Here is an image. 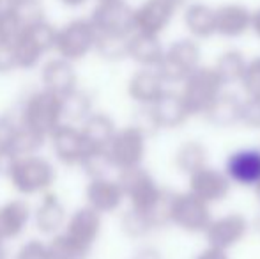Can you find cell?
<instances>
[{"instance_id":"obj_1","label":"cell","mask_w":260,"mask_h":259,"mask_svg":"<svg viewBox=\"0 0 260 259\" xmlns=\"http://www.w3.org/2000/svg\"><path fill=\"white\" fill-rule=\"evenodd\" d=\"M225 83L212 66H200L182 82L181 94L191 116H206L216 100L225 91Z\"/></svg>"},{"instance_id":"obj_2","label":"cell","mask_w":260,"mask_h":259,"mask_svg":"<svg viewBox=\"0 0 260 259\" xmlns=\"http://www.w3.org/2000/svg\"><path fill=\"white\" fill-rule=\"evenodd\" d=\"M21 125L43 137H52L53 131L62 125L60 96L46 89L32 93L21 110Z\"/></svg>"},{"instance_id":"obj_3","label":"cell","mask_w":260,"mask_h":259,"mask_svg":"<svg viewBox=\"0 0 260 259\" xmlns=\"http://www.w3.org/2000/svg\"><path fill=\"white\" fill-rule=\"evenodd\" d=\"M200 59L202 53L199 43L191 38H182L167 46L163 59L156 69L167 83H182L195 69L202 66Z\"/></svg>"},{"instance_id":"obj_4","label":"cell","mask_w":260,"mask_h":259,"mask_svg":"<svg viewBox=\"0 0 260 259\" xmlns=\"http://www.w3.org/2000/svg\"><path fill=\"white\" fill-rule=\"evenodd\" d=\"M7 178L20 194H38L53 183L55 169L48 160L34 155L13 160Z\"/></svg>"},{"instance_id":"obj_5","label":"cell","mask_w":260,"mask_h":259,"mask_svg":"<svg viewBox=\"0 0 260 259\" xmlns=\"http://www.w3.org/2000/svg\"><path fill=\"white\" fill-rule=\"evenodd\" d=\"M211 206L193 195L189 190L175 192L172 199L170 225L188 233V235H204L212 222Z\"/></svg>"},{"instance_id":"obj_6","label":"cell","mask_w":260,"mask_h":259,"mask_svg":"<svg viewBox=\"0 0 260 259\" xmlns=\"http://www.w3.org/2000/svg\"><path fill=\"white\" fill-rule=\"evenodd\" d=\"M119 183L124 190V195L129 200V208L149 213L161 199L165 188L157 185L149 170L144 167H133L119 172Z\"/></svg>"},{"instance_id":"obj_7","label":"cell","mask_w":260,"mask_h":259,"mask_svg":"<svg viewBox=\"0 0 260 259\" xmlns=\"http://www.w3.org/2000/svg\"><path fill=\"white\" fill-rule=\"evenodd\" d=\"M106 151H108L113 167L119 169V172L140 167L145 158V151H147V133L135 125L117 130Z\"/></svg>"},{"instance_id":"obj_8","label":"cell","mask_w":260,"mask_h":259,"mask_svg":"<svg viewBox=\"0 0 260 259\" xmlns=\"http://www.w3.org/2000/svg\"><path fill=\"white\" fill-rule=\"evenodd\" d=\"M96 41L98 32L90 20H75L58 31L55 50L62 59L75 63L83 59L90 50H96Z\"/></svg>"},{"instance_id":"obj_9","label":"cell","mask_w":260,"mask_h":259,"mask_svg":"<svg viewBox=\"0 0 260 259\" xmlns=\"http://www.w3.org/2000/svg\"><path fill=\"white\" fill-rule=\"evenodd\" d=\"M250 229L251 224L246 215L232 211V213H225L212 218L204 236H206L207 245L230 252L246 240V236L250 235Z\"/></svg>"},{"instance_id":"obj_10","label":"cell","mask_w":260,"mask_h":259,"mask_svg":"<svg viewBox=\"0 0 260 259\" xmlns=\"http://www.w3.org/2000/svg\"><path fill=\"white\" fill-rule=\"evenodd\" d=\"M90 23L101 36L129 38L135 34V9L127 6L124 0L98 4L90 16Z\"/></svg>"},{"instance_id":"obj_11","label":"cell","mask_w":260,"mask_h":259,"mask_svg":"<svg viewBox=\"0 0 260 259\" xmlns=\"http://www.w3.org/2000/svg\"><path fill=\"white\" fill-rule=\"evenodd\" d=\"M188 190L209 206L223 203L232 190V181L223 169L206 165L188 178Z\"/></svg>"},{"instance_id":"obj_12","label":"cell","mask_w":260,"mask_h":259,"mask_svg":"<svg viewBox=\"0 0 260 259\" xmlns=\"http://www.w3.org/2000/svg\"><path fill=\"white\" fill-rule=\"evenodd\" d=\"M232 185L255 188L260 183V148H241L232 151L223 167Z\"/></svg>"},{"instance_id":"obj_13","label":"cell","mask_w":260,"mask_h":259,"mask_svg":"<svg viewBox=\"0 0 260 259\" xmlns=\"http://www.w3.org/2000/svg\"><path fill=\"white\" fill-rule=\"evenodd\" d=\"M147 108H149V114H151V119H152V123H154L156 130L181 128V126L191 118V112H189L181 91L167 89L161 94L159 100Z\"/></svg>"},{"instance_id":"obj_14","label":"cell","mask_w":260,"mask_h":259,"mask_svg":"<svg viewBox=\"0 0 260 259\" xmlns=\"http://www.w3.org/2000/svg\"><path fill=\"white\" fill-rule=\"evenodd\" d=\"M179 6L172 0H145L135 9V32L159 36L174 20Z\"/></svg>"},{"instance_id":"obj_15","label":"cell","mask_w":260,"mask_h":259,"mask_svg":"<svg viewBox=\"0 0 260 259\" xmlns=\"http://www.w3.org/2000/svg\"><path fill=\"white\" fill-rule=\"evenodd\" d=\"M85 197L87 206H90L101 215L117 211L126 199L119 180H112V178H94V180H90V183L87 185Z\"/></svg>"},{"instance_id":"obj_16","label":"cell","mask_w":260,"mask_h":259,"mask_svg":"<svg viewBox=\"0 0 260 259\" xmlns=\"http://www.w3.org/2000/svg\"><path fill=\"white\" fill-rule=\"evenodd\" d=\"M167 82L156 68H142L127 82V94L142 107H151L167 91Z\"/></svg>"},{"instance_id":"obj_17","label":"cell","mask_w":260,"mask_h":259,"mask_svg":"<svg viewBox=\"0 0 260 259\" xmlns=\"http://www.w3.org/2000/svg\"><path fill=\"white\" fill-rule=\"evenodd\" d=\"M52 146L57 158L62 163L68 165H75V163H82L83 156L89 151L85 138H83L82 130L75 128L71 125H60L52 135Z\"/></svg>"},{"instance_id":"obj_18","label":"cell","mask_w":260,"mask_h":259,"mask_svg":"<svg viewBox=\"0 0 260 259\" xmlns=\"http://www.w3.org/2000/svg\"><path fill=\"white\" fill-rule=\"evenodd\" d=\"M253 11L243 4H223L216 7V36L221 38H241L251 31Z\"/></svg>"},{"instance_id":"obj_19","label":"cell","mask_w":260,"mask_h":259,"mask_svg":"<svg viewBox=\"0 0 260 259\" xmlns=\"http://www.w3.org/2000/svg\"><path fill=\"white\" fill-rule=\"evenodd\" d=\"M101 233V213L92 210L90 206H83L76 210L69 217L68 225H66V235L71 240H75L78 245L85 249H92L96 240L100 238Z\"/></svg>"},{"instance_id":"obj_20","label":"cell","mask_w":260,"mask_h":259,"mask_svg":"<svg viewBox=\"0 0 260 259\" xmlns=\"http://www.w3.org/2000/svg\"><path fill=\"white\" fill-rule=\"evenodd\" d=\"M182 21L189 38L202 41L216 36V7L204 2H191L186 6Z\"/></svg>"},{"instance_id":"obj_21","label":"cell","mask_w":260,"mask_h":259,"mask_svg":"<svg viewBox=\"0 0 260 259\" xmlns=\"http://www.w3.org/2000/svg\"><path fill=\"white\" fill-rule=\"evenodd\" d=\"M43 83L45 89L57 96H66L68 93L76 89V71L71 61L62 59H52L43 68Z\"/></svg>"},{"instance_id":"obj_22","label":"cell","mask_w":260,"mask_h":259,"mask_svg":"<svg viewBox=\"0 0 260 259\" xmlns=\"http://www.w3.org/2000/svg\"><path fill=\"white\" fill-rule=\"evenodd\" d=\"M165 46L161 45L159 36L135 32L127 45V57L133 59L142 68H157L165 55Z\"/></svg>"},{"instance_id":"obj_23","label":"cell","mask_w":260,"mask_h":259,"mask_svg":"<svg viewBox=\"0 0 260 259\" xmlns=\"http://www.w3.org/2000/svg\"><path fill=\"white\" fill-rule=\"evenodd\" d=\"M241 107H243V100L237 94L223 91L221 96L206 112L204 119L214 128H230V126L239 125Z\"/></svg>"},{"instance_id":"obj_24","label":"cell","mask_w":260,"mask_h":259,"mask_svg":"<svg viewBox=\"0 0 260 259\" xmlns=\"http://www.w3.org/2000/svg\"><path fill=\"white\" fill-rule=\"evenodd\" d=\"M30 220V208L25 200H9L0 206V238L13 240L23 233Z\"/></svg>"},{"instance_id":"obj_25","label":"cell","mask_w":260,"mask_h":259,"mask_svg":"<svg viewBox=\"0 0 260 259\" xmlns=\"http://www.w3.org/2000/svg\"><path fill=\"white\" fill-rule=\"evenodd\" d=\"M82 133L90 149H108L110 142L117 133V128L110 116L94 112L87 121H83Z\"/></svg>"},{"instance_id":"obj_26","label":"cell","mask_w":260,"mask_h":259,"mask_svg":"<svg viewBox=\"0 0 260 259\" xmlns=\"http://www.w3.org/2000/svg\"><path fill=\"white\" fill-rule=\"evenodd\" d=\"M36 227L43 233V235H55L58 229L66 224V210L64 204L58 200L57 195L46 194L43 197L41 204L38 206L34 213Z\"/></svg>"},{"instance_id":"obj_27","label":"cell","mask_w":260,"mask_h":259,"mask_svg":"<svg viewBox=\"0 0 260 259\" xmlns=\"http://www.w3.org/2000/svg\"><path fill=\"white\" fill-rule=\"evenodd\" d=\"M207 155H209L207 148L202 144V142L186 140V142H182V144L177 148V151H175L174 165L179 172L189 178L191 174H195L197 170H200L206 165H209Z\"/></svg>"},{"instance_id":"obj_28","label":"cell","mask_w":260,"mask_h":259,"mask_svg":"<svg viewBox=\"0 0 260 259\" xmlns=\"http://www.w3.org/2000/svg\"><path fill=\"white\" fill-rule=\"evenodd\" d=\"M246 66L248 59L244 57L243 52H239V50H226V52H223L216 59L212 68L216 69L221 82L225 85H230V83H241L244 71H246Z\"/></svg>"},{"instance_id":"obj_29","label":"cell","mask_w":260,"mask_h":259,"mask_svg":"<svg viewBox=\"0 0 260 259\" xmlns=\"http://www.w3.org/2000/svg\"><path fill=\"white\" fill-rule=\"evenodd\" d=\"M62 101V121L78 123L87 121L92 112V98L85 91H80L76 87L75 91L68 93L66 96H60Z\"/></svg>"},{"instance_id":"obj_30","label":"cell","mask_w":260,"mask_h":259,"mask_svg":"<svg viewBox=\"0 0 260 259\" xmlns=\"http://www.w3.org/2000/svg\"><path fill=\"white\" fill-rule=\"evenodd\" d=\"M45 137L36 131L28 130L27 126L20 125L14 133V137L11 138V144L7 148L6 155L11 160H18V158H27V156H34L36 151L43 146Z\"/></svg>"},{"instance_id":"obj_31","label":"cell","mask_w":260,"mask_h":259,"mask_svg":"<svg viewBox=\"0 0 260 259\" xmlns=\"http://www.w3.org/2000/svg\"><path fill=\"white\" fill-rule=\"evenodd\" d=\"M120 229H122V233L127 238L133 240L145 238L152 231H156L149 215L140 210H135V208H127L122 213V217H120Z\"/></svg>"},{"instance_id":"obj_32","label":"cell","mask_w":260,"mask_h":259,"mask_svg":"<svg viewBox=\"0 0 260 259\" xmlns=\"http://www.w3.org/2000/svg\"><path fill=\"white\" fill-rule=\"evenodd\" d=\"M48 245L50 259H87L89 257V249L78 245L75 240L69 238L66 233L62 235H55L53 240Z\"/></svg>"},{"instance_id":"obj_33","label":"cell","mask_w":260,"mask_h":259,"mask_svg":"<svg viewBox=\"0 0 260 259\" xmlns=\"http://www.w3.org/2000/svg\"><path fill=\"white\" fill-rule=\"evenodd\" d=\"M23 34L27 36V38L30 39L32 45H34L36 48L45 55L48 50L55 48L58 31H55L48 21L41 20V21H36V23L28 25V27L23 31Z\"/></svg>"},{"instance_id":"obj_34","label":"cell","mask_w":260,"mask_h":259,"mask_svg":"<svg viewBox=\"0 0 260 259\" xmlns=\"http://www.w3.org/2000/svg\"><path fill=\"white\" fill-rule=\"evenodd\" d=\"M25 25L21 21L20 14L14 7H4L0 11V43H14L23 34Z\"/></svg>"},{"instance_id":"obj_35","label":"cell","mask_w":260,"mask_h":259,"mask_svg":"<svg viewBox=\"0 0 260 259\" xmlns=\"http://www.w3.org/2000/svg\"><path fill=\"white\" fill-rule=\"evenodd\" d=\"M80 165L89 174L90 180H94V178H108V170L115 169L106 149H89Z\"/></svg>"},{"instance_id":"obj_36","label":"cell","mask_w":260,"mask_h":259,"mask_svg":"<svg viewBox=\"0 0 260 259\" xmlns=\"http://www.w3.org/2000/svg\"><path fill=\"white\" fill-rule=\"evenodd\" d=\"M129 38L98 34L96 52L100 53L103 59H108V61L124 59V57H127V45H129Z\"/></svg>"},{"instance_id":"obj_37","label":"cell","mask_w":260,"mask_h":259,"mask_svg":"<svg viewBox=\"0 0 260 259\" xmlns=\"http://www.w3.org/2000/svg\"><path fill=\"white\" fill-rule=\"evenodd\" d=\"M14 52H16L18 68H23V69L34 68V66L39 63V59L43 57V53L32 45L30 39L25 34H21L20 39L14 43Z\"/></svg>"},{"instance_id":"obj_38","label":"cell","mask_w":260,"mask_h":259,"mask_svg":"<svg viewBox=\"0 0 260 259\" xmlns=\"http://www.w3.org/2000/svg\"><path fill=\"white\" fill-rule=\"evenodd\" d=\"M241 126L248 130H260V98L246 96L241 107Z\"/></svg>"},{"instance_id":"obj_39","label":"cell","mask_w":260,"mask_h":259,"mask_svg":"<svg viewBox=\"0 0 260 259\" xmlns=\"http://www.w3.org/2000/svg\"><path fill=\"white\" fill-rule=\"evenodd\" d=\"M246 96H258L260 98V55L248 61L246 71L241 80Z\"/></svg>"},{"instance_id":"obj_40","label":"cell","mask_w":260,"mask_h":259,"mask_svg":"<svg viewBox=\"0 0 260 259\" xmlns=\"http://www.w3.org/2000/svg\"><path fill=\"white\" fill-rule=\"evenodd\" d=\"M14 259H50L48 245L39 240H30L20 250Z\"/></svg>"},{"instance_id":"obj_41","label":"cell","mask_w":260,"mask_h":259,"mask_svg":"<svg viewBox=\"0 0 260 259\" xmlns=\"http://www.w3.org/2000/svg\"><path fill=\"white\" fill-rule=\"evenodd\" d=\"M18 126L20 125H16L9 116H0V155H6L7 153L11 138L14 137Z\"/></svg>"},{"instance_id":"obj_42","label":"cell","mask_w":260,"mask_h":259,"mask_svg":"<svg viewBox=\"0 0 260 259\" xmlns=\"http://www.w3.org/2000/svg\"><path fill=\"white\" fill-rule=\"evenodd\" d=\"M14 68H18L14 45H11V43H0V73L13 71Z\"/></svg>"},{"instance_id":"obj_43","label":"cell","mask_w":260,"mask_h":259,"mask_svg":"<svg viewBox=\"0 0 260 259\" xmlns=\"http://www.w3.org/2000/svg\"><path fill=\"white\" fill-rule=\"evenodd\" d=\"M191 259H232V257H230V252H226V250L206 245L202 250H199V252H197Z\"/></svg>"},{"instance_id":"obj_44","label":"cell","mask_w":260,"mask_h":259,"mask_svg":"<svg viewBox=\"0 0 260 259\" xmlns=\"http://www.w3.org/2000/svg\"><path fill=\"white\" fill-rule=\"evenodd\" d=\"M131 259H163V256H161V252L156 247L145 245V247H140V249L133 254Z\"/></svg>"},{"instance_id":"obj_45","label":"cell","mask_w":260,"mask_h":259,"mask_svg":"<svg viewBox=\"0 0 260 259\" xmlns=\"http://www.w3.org/2000/svg\"><path fill=\"white\" fill-rule=\"evenodd\" d=\"M251 32L260 38V9L253 11V20H251Z\"/></svg>"},{"instance_id":"obj_46","label":"cell","mask_w":260,"mask_h":259,"mask_svg":"<svg viewBox=\"0 0 260 259\" xmlns=\"http://www.w3.org/2000/svg\"><path fill=\"white\" fill-rule=\"evenodd\" d=\"M11 7H21V6H28V4H34L38 0H7Z\"/></svg>"},{"instance_id":"obj_47","label":"cell","mask_w":260,"mask_h":259,"mask_svg":"<svg viewBox=\"0 0 260 259\" xmlns=\"http://www.w3.org/2000/svg\"><path fill=\"white\" fill-rule=\"evenodd\" d=\"M60 2L69 7H78V6H82V4H85L87 0H60Z\"/></svg>"},{"instance_id":"obj_48","label":"cell","mask_w":260,"mask_h":259,"mask_svg":"<svg viewBox=\"0 0 260 259\" xmlns=\"http://www.w3.org/2000/svg\"><path fill=\"white\" fill-rule=\"evenodd\" d=\"M0 259H6V254H4V240L0 238Z\"/></svg>"},{"instance_id":"obj_49","label":"cell","mask_w":260,"mask_h":259,"mask_svg":"<svg viewBox=\"0 0 260 259\" xmlns=\"http://www.w3.org/2000/svg\"><path fill=\"white\" fill-rule=\"evenodd\" d=\"M253 190H255V197H257V200H258V204H260V183L253 188Z\"/></svg>"},{"instance_id":"obj_50","label":"cell","mask_w":260,"mask_h":259,"mask_svg":"<svg viewBox=\"0 0 260 259\" xmlns=\"http://www.w3.org/2000/svg\"><path fill=\"white\" fill-rule=\"evenodd\" d=\"M100 4H108V2H120V0H98Z\"/></svg>"},{"instance_id":"obj_51","label":"cell","mask_w":260,"mask_h":259,"mask_svg":"<svg viewBox=\"0 0 260 259\" xmlns=\"http://www.w3.org/2000/svg\"><path fill=\"white\" fill-rule=\"evenodd\" d=\"M172 2H174V4H177V6H179V7H181V6H182V4H184V2H186V0H172Z\"/></svg>"},{"instance_id":"obj_52","label":"cell","mask_w":260,"mask_h":259,"mask_svg":"<svg viewBox=\"0 0 260 259\" xmlns=\"http://www.w3.org/2000/svg\"><path fill=\"white\" fill-rule=\"evenodd\" d=\"M4 9V7H2V0H0V11H2Z\"/></svg>"},{"instance_id":"obj_53","label":"cell","mask_w":260,"mask_h":259,"mask_svg":"<svg viewBox=\"0 0 260 259\" xmlns=\"http://www.w3.org/2000/svg\"><path fill=\"white\" fill-rule=\"evenodd\" d=\"M0 156H2V155H0Z\"/></svg>"}]
</instances>
